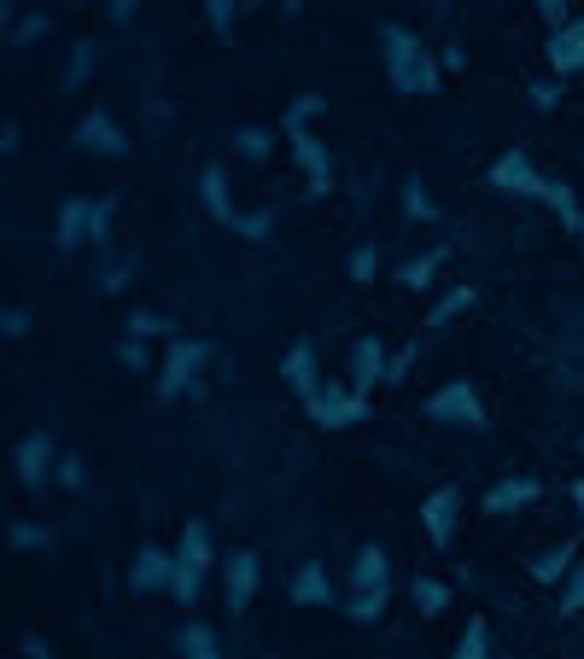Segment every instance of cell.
Wrapping results in <instances>:
<instances>
[{
  "label": "cell",
  "mask_w": 584,
  "mask_h": 659,
  "mask_svg": "<svg viewBox=\"0 0 584 659\" xmlns=\"http://www.w3.org/2000/svg\"><path fill=\"white\" fill-rule=\"evenodd\" d=\"M491 187L509 193V199H537V204H550V211L567 222L573 234L584 229V211L573 204V187H561V181L537 175V170H532V158H526V146H509L497 164H491Z\"/></svg>",
  "instance_id": "cell-1"
},
{
  "label": "cell",
  "mask_w": 584,
  "mask_h": 659,
  "mask_svg": "<svg viewBox=\"0 0 584 659\" xmlns=\"http://www.w3.org/2000/svg\"><path fill=\"white\" fill-rule=\"evenodd\" d=\"M380 48H386V77L397 94H439V59L421 48L415 30L380 24Z\"/></svg>",
  "instance_id": "cell-2"
},
{
  "label": "cell",
  "mask_w": 584,
  "mask_h": 659,
  "mask_svg": "<svg viewBox=\"0 0 584 659\" xmlns=\"http://www.w3.org/2000/svg\"><path fill=\"white\" fill-rule=\"evenodd\" d=\"M111 216H118V199H64L59 204V222H53V245L59 252H77V245H100L111 240Z\"/></svg>",
  "instance_id": "cell-3"
},
{
  "label": "cell",
  "mask_w": 584,
  "mask_h": 659,
  "mask_svg": "<svg viewBox=\"0 0 584 659\" xmlns=\"http://www.w3.org/2000/svg\"><path fill=\"white\" fill-rule=\"evenodd\" d=\"M211 526L205 519H188V531H182V549H175V601H199V589H205V578H211Z\"/></svg>",
  "instance_id": "cell-4"
},
{
  "label": "cell",
  "mask_w": 584,
  "mask_h": 659,
  "mask_svg": "<svg viewBox=\"0 0 584 659\" xmlns=\"http://www.w3.org/2000/svg\"><path fill=\"white\" fill-rule=\"evenodd\" d=\"M211 362V345L205 338H175L170 345V356H164V379H159V397L170 403V397H193L199 392V368Z\"/></svg>",
  "instance_id": "cell-5"
},
{
  "label": "cell",
  "mask_w": 584,
  "mask_h": 659,
  "mask_svg": "<svg viewBox=\"0 0 584 659\" xmlns=\"http://www.w3.org/2000/svg\"><path fill=\"white\" fill-rule=\"evenodd\" d=\"M304 415L316 420V426H328V432H340V426L369 420V397L356 392V385H322V392L304 403Z\"/></svg>",
  "instance_id": "cell-6"
},
{
  "label": "cell",
  "mask_w": 584,
  "mask_h": 659,
  "mask_svg": "<svg viewBox=\"0 0 584 659\" xmlns=\"http://www.w3.org/2000/svg\"><path fill=\"white\" fill-rule=\"evenodd\" d=\"M426 415L480 432V426H485V403H480V392H474V379H451V385H439V392L426 397Z\"/></svg>",
  "instance_id": "cell-7"
},
{
  "label": "cell",
  "mask_w": 584,
  "mask_h": 659,
  "mask_svg": "<svg viewBox=\"0 0 584 659\" xmlns=\"http://www.w3.org/2000/svg\"><path fill=\"white\" fill-rule=\"evenodd\" d=\"M12 467H18V485L24 490H48L53 485V467H59V456H53V438L48 432H30V438H18V456H12Z\"/></svg>",
  "instance_id": "cell-8"
},
{
  "label": "cell",
  "mask_w": 584,
  "mask_h": 659,
  "mask_svg": "<svg viewBox=\"0 0 584 659\" xmlns=\"http://www.w3.org/2000/svg\"><path fill=\"white\" fill-rule=\"evenodd\" d=\"M286 141H292V158L304 164V181H310L304 193H310V199H328V193H333V152H328L310 129H286Z\"/></svg>",
  "instance_id": "cell-9"
},
{
  "label": "cell",
  "mask_w": 584,
  "mask_h": 659,
  "mask_svg": "<svg viewBox=\"0 0 584 659\" xmlns=\"http://www.w3.org/2000/svg\"><path fill=\"white\" fill-rule=\"evenodd\" d=\"M456 514H462V490L456 485H444V490H433L421 503V526H426V543H433V549H451L456 543Z\"/></svg>",
  "instance_id": "cell-10"
},
{
  "label": "cell",
  "mask_w": 584,
  "mask_h": 659,
  "mask_svg": "<svg viewBox=\"0 0 584 659\" xmlns=\"http://www.w3.org/2000/svg\"><path fill=\"white\" fill-rule=\"evenodd\" d=\"M351 596H392V566L380 543H363V555L351 566Z\"/></svg>",
  "instance_id": "cell-11"
},
{
  "label": "cell",
  "mask_w": 584,
  "mask_h": 659,
  "mask_svg": "<svg viewBox=\"0 0 584 659\" xmlns=\"http://www.w3.org/2000/svg\"><path fill=\"white\" fill-rule=\"evenodd\" d=\"M77 146L100 152V158H123L129 152V141H123V129H118L111 111H88V118L77 123Z\"/></svg>",
  "instance_id": "cell-12"
},
{
  "label": "cell",
  "mask_w": 584,
  "mask_h": 659,
  "mask_svg": "<svg viewBox=\"0 0 584 659\" xmlns=\"http://www.w3.org/2000/svg\"><path fill=\"white\" fill-rule=\"evenodd\" d=\"M386 345H380V338H356V345H351V385H356V392H374V385H386Z\"/></svg>",
  "instance_id": "cell-13"
},
{
  "label": "cell",
  "mask_w": 584,
  "mask_h": 659,
  "mask_svg": "<svg viewBox=\"0 0 584 659\" xmlns=\"http://www.w3.org/2000/svg\"><path fill=\"white\" fill-rule=\"evenodd\" d=\"M550 71L555 77L584 71V18H567L561 30H550Z\"/></svg>",
  "instance_id": "cell-14"
},
{
  "label": "cell",
  "mask_w": 584,
  "mask_h": 659,
  "mask_svg": "<svg viewBox=\"0 0 584 659\" xmlns=\"http://www.w3.org/2000/svg\"><path fill=\"white\" fill-rule=\"evenodd\" d=\"M175 584V555L170 549H141L134 555V566H129V589H170Z\"/></svg>",
  "instance_id": "cell-15"
},
{
  "label": "cell",
  "mask_w": 584,
  "mask_h": 659,
  "mask_svg": "<svg viewBox=\"0 0 584 659\" xmlns=\"http://www.w3.org/2000/svg\"><path fill=\"white\" fill-rule=\"evenodd\" d=\"M222 584H229V607L245 612L252 607V589H258V555H229V566H222Z\"/></svg>",
  "instance_id": "cell-16"
},
{
  "label": "cell",
  "mask_w": 584,
  "mask_h": 659,
  "mask_svg": "<svg viewBox=\"0 0 584 659\" xmlns=\"http://www.w3.org/2000/svg\"><path fill=\"white\" fill-rule=\"evenodd\" d=\"M199 193H205V211H211L217 222L240 229V216H245V211H234V199H229V175H222V164H205V175H199Z\"/></svg>",
  "instance_id": "cell-17"
},
{
  "label": "cell",
  "mask_w": 584,
  "mask_h": 659,
  "mask_svg": "<svg viewBox=\"0 0 584 659\" xmlns=\"http://www.w3.org/2000/svg\"><path fill=\"white\" fill-rule=\"evenodd\" d=\"M281 379L292 385V392H299V403H310V397L322 392V385H316V356H310V345H304V338L286 351V362H281Z\"/></svg>",
  "instance_id": "cell-18"
},
{
  "label": "cell",
  "mask_w": 584,
  "mask_h": 659,
  "mask_svg": "<svg viewBox=\"0 0 584 659\" xmlns=\"http://www.w3.org/2000/svg\"><path fill=\"white\" fill-rule=\"evenodd\" d=\"M526 503H537V479H503L485 490V514H514Z\"/></svg>",
  "instance_id": "cell-19"
},
{
  "label": "cell",
  "mask_w": 584,
  "mask_h": 659,
  "mask_svg": "<svg viewBox=\"0 0 584 659\" xmlns=\"http://www.w3.org/2000/svg\"><path fill=\"white\" fill-rule=\"evenodd\" d=\"M292 601L299 607H328L333 601V584H328L322 566H299V572H292Z\"/></svg>",
  "instance_id": "cell-20"
},
{
  "label": "cell",
  "mask_w": 584,
  "mask_h": 659,
  "mask_svg": "<svg viewBox=\"0 0 584 659\" xmlns=\"http://www.w3.org/2000/svg\"><path fill=\"white\" fill-rule=\"evenodd\" d=\"M444 257H451V252H444V245H433V252H421V257H410V263H403V268H397V286H410V292H421V286H433V275H439V268H444Z\"/></svg>",
  "instance_id": "cell-21"
},
{
  "label": "cell",
  "mask_w": 584,
  "mask_h": 659,
  "mask_svg": "<svg viewBox=\"0 0 584 659\" xmlns=\"http://www.w3.org/2000/svg\"><path fill=\"white\" fill-rule=\"evenodd\" d=\"M474 298H480V292H474V286H456V292H444V298H439L433 310H426V322H421V333H439L444 322H456V315H462V310H474Z\"/></svg>",
  "instance_id": "cell-22"
},
{
  "label": "cell",
  "mask_w": 584,
  "mask_h": 659,
  "mask_svg": "<svg viewBox=\"0 0 584 659\" xmlns=\"http://www.w3.org/2000/svg\"><path fill=\"white\" fill-rule=\"evenodd\" d=\"M175 653H182V659H222L217 630L211 625H182V630H175Z\"/></svg>",
  "instance_id": "cell-23"
},
{
  "label": "cell",
  "mask_w": 584,
  "mask_h": 659,
  "mask_svg": "<svg viewBox=\"0 0 584 659\" xmlns=\"http://www.w3.org/2000/svg\"><path fill=\"white\" fill-rule=\"evenodd\" d=\"M573 543H555V549H544V555H532V578L537 584H561V578H567L573 572Z\"/></svg>",
  "instance_id": "cell-24"
},
{
  "label": "cell",
  "mask_w": 584,
  "mask_h": 659,
  "mask_svg": "<svg viewBox=\"0 0 584 659\" xmlns=\"http://www.w3.org/2000/svg\"><path fill=\"white\" fill-rule=\"evenodd\" d=\"M403 216H410V222H439V204L426 199L421 175H410V181H403Z\"/></svg>",
  "instance_id": "cell-25"
},
{
  "label": "cell",
  "mask_w": 584,
  "mask_h": 659,
  "mask_svg": "<svg viewBox=\"0 0 584 659\" xmlns=\"http://www.w3.org/2000/svg\"><path fill=\"white\" fill-rule=\"evenodd\" d=\"M134 275H141V257H105L100 263V292H123Z\"/></svg>",
  "instance_id": "cell-26"
},
{
  "label": "cell",
  "mask_w": 584,
  "mask_h": 659,
  "mask_svg": "<svg viewBox=\"0 0 584 659\" xmlns=\"http://www.w3.org/2000/svg\"><path fill=\"white\" fill-rule=\"evenodd\" d=\"M415 607L426 612V619H439V612L451 607V584H439V578H415Z\"/></svg>",
  "instance_id": "cell-27"
},
{
  "label": "cell",
  "mask_w": 584,
  "mask_h": 659,
  "mask_svg": "<svg viewBox=\"0 0 584 659\" xmlns=\"http://www.w3.org/2000/svg\"><path fill=\"white\" fill-rule=\"evenodd\" d=\"M456 659H491V625L485 619H467L462 642H456Z\"/></svg>",
  "instance_id": "cell-28"
},
{
  "label": "cell",
  "mask_w": 584,
  "mask_h": 659,
  "mask_svg": "<svg viewBox=\"0 0 584 659\" xmlns=\"http://www.w3.org/2000/svg\"><path fill=\"white\" fill-rule=\"evenodd\" d=\"M240 7H245V0H205V18H211V30H217L222 41H234V18H240Z\"/></svg>",
  "instance_id": "cell-29"
},
{
  "label": "cell",
  "mask_w": 584,
  "mask_h": 659,
  "mask_svg": "<svg viewBox=\"0 0 584 659\" xmlns=\"http://www.w3.org/2000/svg\"><path fill=\"white\" fill-rule=\"evenodd\" d=\"M123 333H129V338H159V333H175V322H164L159 310H134Z\"/></svg>",
  "instance_id": "cell-30"
},
{
  "label": "cell",
  "mask_w": 584,
  "mask_h": 659,
  "mask_svg": "<svg viewBox=\"0 0 584 659\" xmlns=\"http://www.w3.org/2000/svg\"><path fill=\"white\" fill-rule=\"evenodd\" d=\"M88 77H94V41H77L71 64H64V88H82Z\"/></svg>",
  "instance_id": "cell-31"
},
{
  "label": "cell",
  "mask_w": 584,
  "mask_h": 659,
  "mask_svg": "<svg viewBox=\"0 0 584 659\" xmlns=\"http://www.w3.org/2000/svg\"><path fill=\"white\" fill-rule=\"evenodd\" d=\"M48 30H53V18H48V12H30V18H18V24H12V48H30V41H41Z\"/></svg>",
  "instance_id": "cell-32"
},
{
  "label": "cell",
  "mask_w": 584,
  "mask_h": 659,
  "mask_svg": "<svg viewBox=\"0 0 584 659\" xmlns=\"http://www.w3.org/2000/svg\"><path fill=\"white\" fill-rule=\"evenodd\" d=\"M234 146H240V158H252V164H263V158H269V146H275V141H269V129H240V134H234Z\"/></svg>",
  "instance_id": "cell-33"
},
{
  "label": "cell",
  "mask_w": 584,
  "mask_h": 659,
  "mask_svg": "<svg viewBox=\"0 0 584 659\" xmlns=\"http://www.w3.org/2000/svg\"><path fill=\"white\" fill-rule=\"evenodd\" d=\"M310 118H322V100L316 94H299V100L286 105V123L281 129H310Z\"/></svg>",
  "instance_id": "cell-34"
},
{
  "label": "cell",
  "mask_w": 584,
  "mask_h": 659,
  "mask_svg": "<svg viewBox=\"0 0 584 659\" xmlns=\"http://www.w3.org/2000/svg\"><path fill=\"white\" fill-rule=\"evenodd\" d=\"M240 240H269L275 234V211H252V216H240V229H234Z\"/></svg>",
  "instance_id": "cell-35"
},
{
  "label": "cell",
  "mask_w": 584,
  "mask_h": 659,
  "mask_svg": "<svg viewBox=\"0 0 584 659\" xmlns=\"http://www.w3.org/2000/svg\"><path fill=\"white\" fill-rule=\"evenodd\" d=\"M380 275V252H374V245H363V252H351V281L356 286H369Z\"/></svg>",
  "instance_id": "cell-36"
},
{
  "label": "cell",
  "mask_w": 584,
  "mask_h": 659,
  "mask_svg": "<svg viewBox=\"0 0 584 659\" xmlns=\"http://www.w3.org/2000/svg\"><path fill=\"white\" fill-rule=\"evenodd\" d=\"M53 485H64V490H82V485H88L82 456H59V467H53Z\"/></svg>",
  "instance_id": "cell-37"
},
{
  "label": "cell",
  "mask_w": 584,
  "mask_h": 659,
  "mask_svg": "<svg viewBox=\"0 0 584 659\" xmlns=\"http://www.w3.org/2000/svg\"><path fill=\"white\" fill-rule=\"evenodd\" d=\"M561 619H578V612H584V572H567V596H561Z\"/></svg>",
  "instance_id": "cell-38"
},
{
  "label": "cell",
  "mask_w": 584,
  "mask_h": 659,
  "mask_svg": "<svg viewBox=\"0 0 584 659\" xmlns=\"http://www.w3.org/2000/svg\"><path fill=\"white\" fill-rule=\"evenodd\" d=\"M7 537H12V549H48V543H53L48 526H12Z\"/></svg>",
  "instance_id": "cell-39"
},
{
  "label": "cell",
  "mask_w": 584,
  "mask_h": 659,
  "mask_svg": "<svg viewBox=\"0 0 584 659\" xmlns=\"http://www.w3.org/2000/svg\"><path fill=\"white\" fill-rule=\"evenodd\" d=\"M380 612H386V596H351V619L356 625H374Z\"/></svg>",
  "instance_id": "cell-40"
},
{
  "label": "cell",
  "mask_w": 584,
  "mask_h": 659,
  "mask_svg": "<svg viewBox=\"0 0 584 659\" xmlns=\"http://www.w3.org/2000/svg\"><path fill=\"white\" fill-rule=\"evenodd\" d=\"M118 356H123V368H129V374H147V345H141V338H123Z\"/></svg>",
  "instance_id": "cell-41"
},
{
  "label": "cell",
  "mask_w": 584,
  "mask_h": 659,
  "mask_svg": "<svg viewBox=\"0 0 584 659\" xmlns=\"http://www.w3.org/2000/svg\"><path fill=\"white\" fill-rule=\"evenodd\" d=\"M532 7H537V18H544L550 30H561V24H567V0H532Z\"/></svg>",
  "instance_id": "cell-42"
},
{
  "label": "cell",
  "mask_w": 584,
  "mask_h": 659,
  "mask_svg": "<svg viewBox=\"0 0 584 659\" xmlns=\"http://www.w3.org/2000/svg\"><path fill=\"white\" fill-rule=\"evenodd\" d=\"M0 327H7V338H24V333H30V310H18V304H12L7 315H0Z\"/></svg>",
  "instance_id": "cell-43"
},
{
  "label": "cell",
  "mask_w": 584,
  "mask_h": 659,
  "mask_svg": "<svg viewBox=\"0 0 584 659\" xmlns=\"http://www.w3.org/2000/svg\"><path fill=\"white\" fill-rule=\"evenodd\" d=\"M555 100H561V82H537L532 88V105L537 111H555Z\"/></svg>",
  "instance_id": "cell-44"
},
{
  "label": "cell",
  "mask_w": 584,
  "mask_h": 659,
  "mask_svg": "<svg viewBox=\"0 0 584 659\" xmlns=\"http://www.w3.org/2000/svg\"><path fill=\"white\" fill-rule=\"evenodd\" d=\"M410 362H415V345H410V351H397V356L386 362V385H397L403 374H410Z\"/></svg>",
  "instance_id": "cell-45"
},
{
  "label": "cell",
  "mask_w": 584,
  "mask_h": 659,
  "mask_svg": "<svg viewBox=\"0 0 584 659\" xmlns=\"http://www.w3.org/2000/svg\"><path fill=\"white\" fill-rule=\"evenodd\" d=\"M439 59H444V71H456V77H462V64H467V53H462V41H451V48H444Z\"/></svg>",
  "instance_id": "cell-46"
},
{
  "label": "cell",
  "mask_w": 584,
  "mask_h": 659,
  "mask_svg": "<svg viewBox=\"0 0 584 659\" xmlns=\"http://www.w3.org/2000/svg\"><path fill=\"white\" fill-rule=\"evenodd\" d=\"M134 12H141V0H111V18H118V24H129Z\"/></svg>",
  "instance_id": "cell-47"
},
{
  "label": "cell",
  "mask_w": 584,
  "mask_h": 659,
  "mask_svg": "<svg viewBox=\"0 0 584 659\" xmlns=\"http://www.w3.org/2000/svg\"><path fill=\"white\" fill-rule=\"evenodd\" d=\"M24 659H53V653H48V642H41V636H24Z\"/></svg>",
  "instance_id": "cell-48"
},
{
  "label": "cell",
  "mask_w": 584,
  "mask_h": 659,
  "mask_svg": "<svg viewBox=\"0 0 584 659\" xmlns=\"http://www.w3.org/2000/svg\"><path fill=\"white\" fill-rule=\"evenodd\" d=\"M573 503H578V519H584V479H573Z\"/></svg>",
  "instance_id": "cell-49"
},
{
  "label": "cell",
  "mask_w": 584,
  "mask_h": 659,
  "mask_svg": "<svg viewBox=\"0 0 584 659\" xmlns=\"http://www.w3.org/2000/svg\"><path fill=\"white\" fill-rule=\"evenodd\" d=\"M245 7H269V0H245Z\"/></svg>",
  "instance_id": "cell-50"
},
{
  "label": "cell",
  "mask_w": 584,
  "mask_h": 659,
  "mask_svg": "<svg viewBox=\"0 0 584 659\" xmlns=\"http://www.w3.org/2000/svg\"><path fill=\"white\" fill-rule=\"evenodd\" d=\"M578 234H584V229H578Z\"/></svg>",
  "instance_id": "cell-51"
}]
</instances>
